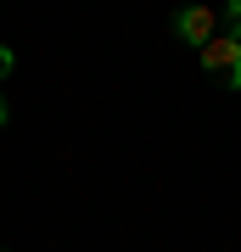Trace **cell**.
Listing matches in <instances>:
<instances>
[{"mask_svg":"<svg viewBox=\"0 0 241 252\" xmlns=\"http://www.w3.org/2000/svg\"><path fill=\"white\" fill-rule=\"evenodd\" d=\"M202 67L213 73L224 90H241V39H224V34H213V39L202 45Z\"/></svg>","mask_w":241,"mask_h":252,"instance_id":"obj_1","label":"cell"},{"mask_svg":"<svg viewBox=\"0 0 241 252\" xmlns=\"http://www.w3.org/2000/svg\"><path fill=\"white\" fill-rule=\"evenodd\" d=\"M213 28H219V17L207 6H185V11H174V34L185 39V45H207L213 39Z\"/></svg>","mask_w":241,"mask_h":252,"instance_id":"obj_2","label":"cell"},{"mask_svg":"<svg viewBox=\"0 0 241 252\" xmlns=\"http://www.w3.org/2000/svg\"><path fill=\"white\" fill-rule=\"evenodd\" d=\"M224 39H241V0L224 6Z\"/></svg>","mask_w":241,"mask_h":252,"instance_id":"obj_3","label":"cell"},{"mask_svg":"<svg viewBox=\"0 0 241 252\" xmlns=\"http://www.w3.org/2000/svg\"><path fill=\"white\" fill-rule=\"evenodd\" d=\"M11 67H17V56H11V51H0V79H6Z\"/></svg>","mask_w":241,"mask_h":252,"instance_id":"obj_4","label":"cell"},{"mask_svg":"<svg viewBox=\"0 0 241 252\" xmlns=\"http://www.w3.org/2000/svg\"><path fill=\"white\" fill-rule=\"evenodd\" d=\"M0 129H6V101H0Z\"/></svg>","mask_w":241,"mask_h":252,"instance_id":"obj_5","label":"cell"}]
</instances>
